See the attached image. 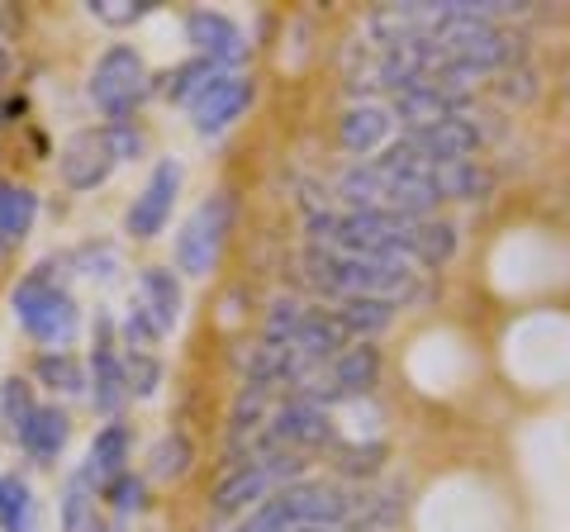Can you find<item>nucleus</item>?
Returning <instances> with one entry per match:
<instances>
[{
  "label": "nucleus",
  "mask_w": 570,
  "mask_h": 532,
  "mask_svg": "<svg viewBox=\"0 0 570 532\" xmlns=\"http://www.w3.org/2000/svg\"><path fill=\"white\" fill-rule=\"evenodd\" d=\"M309 247L356 257H395L409 266H448L456 257V228L448 219H400L381 209H309Z\"/></svg>",
  "instance_id": "f257e3e1"
},
{
  "label": "nucleus",
  "mask_w": 570,
  "mask_h": 532,
  "mask_svg": "<svg viewBox=\"0 0 570 532\" xmlns=\"http://www.w3.org/2000/svg\"><path fill=\"white\" fill-rule=\"evenodd\" d=\"M305 280L337 299H390V305L409 309L414 299H423V276L409 262L395 257H356V253H333V247H305Z\"/></svg>",
  "instance_id": "f03ea898"
},
{
  "label": "nucleus",
  "mask_w": 570,
  "mask_h": 532,
  "mask_svg": "<svg viewBox=\"0 0 570 532\" xmlns=\"http://www.w3.org/2000/svg\"><path fill=\"white\" fill-rule=\"evenodd\" d=\"M10 314L29 343H39L43 352H71V343L81 338V305L52 266H33L14 280L10 290Z\"/></svg>",
  "instance_id": "7ed1b4c3"
},
{
  "label": "nucleus",
  "mask_w": 570,
  "mask_h": 532,
  "mask_svg": "<svg viewBox=\"0 0 570 532\" xmlns=\"http://www.w3.org/2000/svg\"><path fill=\"white\" fill-rule=\"evenodd\" d=\"M148 148V134L134 119H105L96 129L71 134L58 152V176L67 190H96L115 176L119 162H129Z\"/></svg>",
  "instance_id": "20e7f679"
},
{
  "label": "nucleus",
  "mask_w": 570,
  "mask_h": 532,
  "mask_svg": "<svg viewBox=\"0 0 570 532\" xmlns=\"http://www.w3.org/2000/svg\"><path fill=\"white\" fill-rule=\"evenodd\" d=\"M305 481V456L299 452H262V456H238L228 461V471L219 475V485L209 494V513L219 523H238L243 513H253L285 485Z\"/></svg>",
  "instance_id": "39448f33"
},
{
  "label": "nucleus",
  "mask_w": 570,
  "mask_h": 532,
  "mask_svg": "<svg viewBox=\"0 0 570 532\" xmlns=\"http://www.w3.org/2000/svg\"><path fill=\"white\" fill-rule=\"evenodd\" d=\"M238 224V195L234 190H209L200 205L186 215L181 234H176V276L205 280L214 266L224 262L228 234Z\"/></svg>",
  "instance_id": "423d86ee"
},
{
  "label": "nucleus",
  "mask_w": 570,
  "mask_h": 532,
  "mask_svg": "<svg viewBox=\"0 0 570 532\" xmlns=\"http://www.w3.org/2000/svg\"><path fill=\"white\" fill-rule=\"evenodd\" d=\"M86 96L105 119H129L142 100L153 96V72L134 43H110L91 67Z\"/></svg>",
  "instance_id": "0eeeda50"
},
{
  "label": "nucleus",
  "mask_w": 570,
  "mask_h": 532,
  "mask_svg": "<svg viewBox=\"0 0 570 532\" xmlns=\"http://www.w3.org/2000/svg\"><path fill=\"white\" fill-rule=\"evenodd\" d=\"M381 381V352L371 347V343H352L343 347L333 362H324L314 371V376L295 390V395H305L314 404H324V410H333V404H343V400H356V395H366V390H376Z\"/></svg>",
  "instance_id": "6e6552de"
},
{
  "label": "nucleus",
  "mask_w": 570,
  "mask_h": 532,
  "mask_svg": "<svg viewBox=\"0 0 570 532\" xmlns=\"http://www.w3.org/2000/svg\"><path fill=\"white\" fill-rule=\"evenodd\" d=\"M86 400L91 410L115 418L129 400V376H124V347L115 333L110 314H96V333H91V362H86Z\"/></svg>",
  "instance_id": "1a4fd4ad"
},
{
  "label": "nucleus",
  "mask_w": 570,
  "mask_h": 532,
  "mask_svg": "<svg viewBox=\"0 0 570 532\" xmlns=\"http://www.w3.org/2000/svg\"><path fill=\"white\" fill-rule=\"evenodd\" d=\"M400 144L414 148L423 162H471V157L490 144V129L480 124V110L461 115V119H438L423 129H400Z\"/></svg>",
  "instance_id": "9d476101"
},
{
  "label": "nucleus",
  "mask_w": 570,
  "mask_h": 532,
  "mask_svg": "<svg viewBox=\"0 0 570 532\" xmlns=\"http://www.w3.org/2000/svg\"><path fill=\"white\" fill-rule=\"evenodd\" d=\"M181 181H186L181 162H176V157H163V162L148 171L142 190L134 195V205L124 209V234L138 238V243H148V238L163 234V228L171 224V209H176V195H181Z\"/></svg>",
  "instance_id": "9b49d317"
},
{
  "label": "nucleus",
  "mask_w": 570,
  "mask_h": 532,
  "mask_svg": "<svg viewBox=\"0 0 570 532\" xmlns=\"http://www.w3.org/2000/svg\"><path fill=\"white\" fill-rule=\"evenodd\" d=\"M186 43L195 48V58L214 62L219 72H238V62H247V33L238 20H228L224 10H186Z\"/></svg>",
  "instance_id": "f8f14e48"
},
{
  "label": "nucleus",
  "mask_w": 570,
  "mask_h": 532,
  "mask_svg": "<svg viewBox=\"0 0 570 532\" xmlns=\"http://www.w3.org/2000/svg\"><path fill=\"white\" fill-rule=\"evenodd\" d=\"M257 96V86L247 72H219L200 96L190 100V124H195V134H224L228 124H238L247 115V105H253Z\"/></svg>",
  "instance_id": "ddd939ff"
},
{
  "label": "nucleus",
  "mask_w": 570,
  "mask_h": 532,
  "mask_svg": "<svg viewBox=\"0 0 570 532\" xmlns=\"http://www.w3.org/2000/svg\"><path fill=\"white\" fill-rule=\"evenodd\" d=\"M337 144H343L356 162H366V157L385 152L390 144H395V115H390V105H352V110L343 115V124H337Z\"/></svg>",
  "instance_id": "4468645a"
},
{
  "label": "nucleus",
  "mask_w": 570,
  "mask_h": 532,
  "mask_svg": "<svg viewBox=\"0 0 570 532\" xmlns=\"http://www.w3.org/2000/svg\"><path fill=\"white\" fill-rule=\"evenodd\" d=\"M67 442H71V418L58 404H33L29 418L20 423V433H14V447L29 461H39V466H52L67 452Z\"/></svg>",
  "instance_id": "2eb2a0df"
},
{
  "label": "nucleus",
  "mask_w": 570,
  "mask_h": 532,
  "mask_svg": "<svg viewBox=\"0 0 570 532\" xmlns=\"http://www.w3.org/2000/svg\"><path fill=\"white\" fill-rule=\"evenodd\" d=\"M134 309L157 328V338H167L176 328V318H181V276L171 266H142Z\"/></svg>",
  "instance_id": "dca6fc26"
},
{
  "label": "nucleus",
  "mask_w": 570,
  "mask_h": 532,
  "mask_svg": "<svg viewBox=\"0 0 570 532\" xmlns=\"http://www.w3.org/2000/svg\"><path fill=\"white\" fill-rule=\"evenodd\" d=\"M129 456H134V433H129V423L110 418V423H105V428L91 437V447H86L81 471L105 490L110 481H119V475L129 471Z\"/></svg>",
  "instance_id": "f3484780"
},
{
  "label": "nucleus",
  "mask_w": 570,
  "mask_h": 532,
  "mask_svg": "<svg viewBox=\"0 0 570 532\" xmlns=\"http://www.w3.org/2000/svg\"><path fill=\"white\" fill-rule=\"evenodd\" d=\"M33 224H39V190L0 176V257H10L33 234Z\"/></svg>",
  "instance_id": "a211bd4d"
},
{
  "label": "nucleus",
  "mask_w": 570,
  "mask_h": 532,
  "mask_svg": "<svg viewBox=\"0 0 570 532\" xmlns=\"http://www.w3.org/2000/svg\"><path fill=\"white\" fill-rule=\"evenodd\" d=\"M100 485L81 466L67 475L62 500H58V523L62 532H100Z\"/></svg>",
  "instance_id": "6ab92c4d"
},
{
  "label": "nucleus",
  "mask_w": 570,
  "mask_h": 532,
  "mask_svg": "<svg viewBox=\"0 0 570 532\" xmlns=\"http://www.w3.org/2000/svg\"><path fill=\"white\" fill-rule=\"evenodd\" d=\"M494 186H499V176H494V167L480 162V157L438 167V195L442 200H490Z\"/></svg>",
  "instance_id": "aec40b11"
},
{
  "label": "nucleus",
  "mask_w": 570,
  "mask_h": 532,
  "mask_svg": "<svg viewBox=\"0 0 570 532\" xmlns=\"http://www.w3.org/2000/svg\"><path fill=\"white\" fill-rule=\"evenodd\" d=\"M328 309L337 314V324L347 328L352 343H371L400 318V305H390V299H337Z\"/></svg>",
  "instance_id": "412c9836"
},
{
  "label": "nucleus",
  "mask_w": 570,
  "mask_h": 532,
  "mask_svg": "<svg viewBox=\"0 0 570 532\" xmlns=\"http://www.w3.org/2000/svg\"><path fill=\"white\" fill-rule=\"evenodd\" d=\"M33 381L48 385L52 395H86V366L77 352H39L33 357Z\"/></svg>",
  "instance_id": "4be33fe9"
},
{
  "label": "nucleus",
  "mask_w": 570,
  "mask_h": 532,
  "mask_svg": "<svg viewBox=\"0 0 570 532\" xmlns=\"http://www.w3.org/2000/svg\"><path fill=\"white\" fill-rule=\"evenodd\" d=\"M190 461H195L190 437L186 433H167V437H157V447L148 456V475L153 481H181V475L190 471Z\"/></svg>",
  "instance_id": "5701e85b"
},
{
  "label": "nucleus",
  "mask_w": 570,
  "mask_h": 532,
  "mask_svg": "<svg viewBox=\"0 0 570 532\" xmlns=\"http://www.w3.org/2000/svg\"><path fill=\"white\" fill-rule=\"evenodd\" d=\"M33 523H39V500H33L29 481L10 475L6 500H0V532H33Z\"/></svg>",
  "instance_id": "b1692460"
},
{
  "label": "nucleus",
  "mask_w": 570,
  "mask_h": 532,
  "mask_svg": "<svg viewBox=\"0 0 570 532\" xmlns=\"http://www.w3.org/2000/svg\"><path fill=\"white\" fill-rule=\"evenodd\" d=\"M33 404H39V400H33V385L24 376H6V381H0V437L14 442V433H20V423L29 418Z\"/></svg>",
  "instance_id": "393cba45"
},
{
  "label": "nucleus",
  "mask_w": 570,
  "mask_h": 532,
  "mask_svg": "<svg viewBox=\"0 0 570 532\" xmlns=\"http://www.w3.org/2000/svg\"><path fill=\"white\" fill-rule=\"evenodd\" d=\"M214 77H219V67L205 62V58H190V62H181V67H171V77H167V100H171V105H186V110H190V100L200 96Z\"/></svg>",
  "instance_id": "a878e982"
},
{
  "label": "nucleus",
  "mask_w": 570,
  "mask_h": 532,
  "mask_svg": "<svg viewBox=\"0 0 570 532\" xmlns=\"http://www.w3.org/2000/svg\"><path fill=\"white\" fill-rule=\"evenodd\" d=\"M124 376H129V400H153L167 371L157 352H124Z\"/></svg>",
  "instance_id": "bb28decb"
},
{
  "label": "nucleus",
  "mask_w": 570,
  "mask_h": 532,
  "mask_svg": "<svg viewBox=\"0 0 570 532\" xmlns=\"http://www.w3.org/2000/svg\"><path fill=\"white\" fill-rule=\"evenodd\" d=\"M91 20H100L105 29H134L138 20H148L157 10V0H86Z\"/></svg>",
  "instance_id": "cd10ccee"
},
{
  "label": "nucleus",
  "mask_w": 570,
  "mask_h": 532,
  "mask_svg": "<svg viewBox=\"0 0 570 532\" xmlns=\"http://www.w3.org/2000/svg\"><path fill=\"white\" fill-rule=\"evenodd\" d=\"M494 91H499V100L523 105V100L538 96V72H532L528 62H519V67H509V72H499V77H494Z\"/></svg>",
  "instance_id": "c85d7f7f"
},
{
  "label": "nucleus",
  "mask_w": 570,
  "mask_h": 532,
  "mask_svg": "<svg viewBox=\"0 0 570 532\" xmlns=\"http://www.w3.org/2000/svg\"><path fill=\"white\" fill-rule=\"evenodd\" d=\"M100 500H110V509L119 513V519H129V513H138L142 509V481L134 471H124L119 481H110L100 490Z\"/></svg>",
  "instance_id": "c756f323"
},
{
  "label": "nucleus",
  "mask_w": 570,
  "mask_h": 532,
  "mask_svg": "<svg viewBox=\"0 0 570 532\" xmlns=\"http://www.w3.org/2000/svg\"><path fill=\"white\" fill-rule=\"evenodd\" d=\"M6 485H10V475H6V471H0V500H6Z\"/></svg>",
  "instance_id": "7c9ffc66"
}]
</instances>
